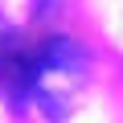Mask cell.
<instances>
[{
    "mask_svg": "<svg viewBox=\"0 0 123 123\" xmlns=\"http://www.w3.org/2000/svg\"><path fill=\"white\" fill-rule=\"evenodd\" d=\"M86 90V49L74 37L37 41V74H33V107L45 119H66Z\"/></svg>",
    "mask_w": 123,
    "mask_h": 123,
    "instance_id": "6da1fadb",
    "label": "cell"
},
{
    "mask_svg": "<svg viewBox=\"0 0 123 123\" xmlns=\"http://www.w3.org/2000/svg\"><path fill=\"white\" fill-rule=\"evenodd\" d=\"M33 74H37V45L25 41L17 29L0 25V94L12 107H25L33 98Z\"/></svg>",
    "mask_w": 123,
    "mask_h": 123,
    "instance_id": "7a4b0ae2",
    "label": "cell"
},
{
    "mask_svg": "<svg viewBox=\"0 0 123 123\" xmlns=\"http://www.w3.org/2000/svg\"><path fill=\"white\" fill-rule=\"evenodd\" d=\"M29 8H33L37 21H45V17H53V12L62 8V0H29Z\"/></svg>",
    "mask_w": 123,
    "mask_h": 123,
    "instance_id": "3957f363",
    "label": "cell"
}]
</instances>
